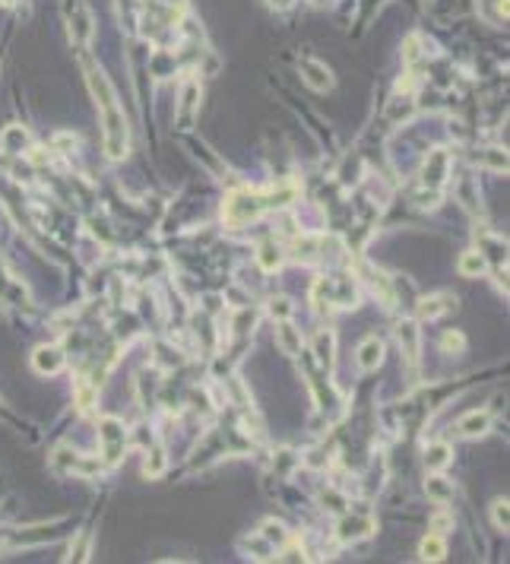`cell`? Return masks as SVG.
<instances>
[{
  "mask_svg": "<svg viewBox=\"0 0 510 564\" xmlns=\"http://www.w3.org/2000/svg\"><path fill=\"white\" fill-rule=\"evenodd\" d=\"M0 3H16V0H0Z\"/></svg>",
  "mask_w": 510,
  "mask_h": 564,
  "instance_id": "obj_27",
  "label": "cell"
},
{
  "mask_svg": "<svg viewBox=\"0 0 510 564\" xmlns=\"http://www.w3.org/2000/svg\"><path fill=\"white\" fill-rule=\"evenodd\" d=\"M425 491L431 501H437V504H447V501H453V482H447L444 475H428L425 479Z\"/></svg>",
  "mask_w": 510,
  "mask_h": 564,
  "instance_id": "obj_15",
  "label": "cell"
},
{
  "mask_svg": "<svg viewBox=\"0 0 510 564\" xmlns=\"http://www.w3.org/2000/svg\"><path fill=\"white\" fill-rule=\"evenodd\" d=\"M314 349H317V358H320V361H330V358H333V333H330V330H320V333H317Z\"/></svg>",
  "mask_w": 510,
  "mask_h": 564,
  "instance_id": "obj_21",
  "label": "cell"
},
{
  "mask_svg": "<svg viewBox=\"0 0 510 564\" xmlns=\"http://www.w3.org/2000/svg\"><path fill=\"white\" fill-rule=\"evenodd\" d=\"M98 444H102V463L105 466H114L124 457V447H127V431L120 425V419H102L98 421Z\"/></svg>",
  "mask_w": 510,
  "mask_h": 564,
  "instance_id": "obj_3",
  "label": "cell"
},
{
  "mask_svg": "<svg viewBox=\"0 0 510 564\" xmlns=\"http://www.w3.org/2000/svg\"><path fill=\"white\" fill-rule=\"evenodd\" d=\"M397 339H399V346H403L406 358H409V365H415L419 361V327L412 320H403L397 327Z\"/></svg>",
  "mask_w": 510,
  "mask_h": 564,
  "instance_id": "obj_13",
  "label": "cell"
},
{
  "mask_svg": "<svg viewBox=\"0 0 510 564\" xmlns=\"http://www.w3.org/2000/svg\"><path fill=\"white\" fill-rule=\"evenodd\" d=\"M257 257H260V266L266 273H273L279 264H282V254H279L276 244H260V254H257Z\"/></svg>",
  "mask_w": 510,
  "mask_h": 564,
  "instance_id": "obj_19",
  "label": "cell"
},
{
  "mask_svg": "<svg viewBox=\"0 0 510 564\" xmlns=\"http://www.w3.org/2000/svg\"><path fill=\"white\" fill-rule=\"evenodd\" d=\"M292 190H282V194H251V190H238L226 200V222L228 226H244V222H254L257 216H263L273 206L289 203Z\"/></svg>",
  "mask_w": 510,
  "mask_h": 564,
  "instance_id": "obj_2",
  "label": "cell"
},
{
  "mask_svg": "<svg viewBox=\"0 0 510 564\" xmlns=\"http://www.w3.org/2000/svg\"><path fill=\"white\" fill-rule=\"evenodd\" d=\"M457 308V298L447 292H437V295H428V298L419 301V317L421 320H435V317L447 314V311Z\"/></svg>",
  "mask_w": 510,
  "mask_h": 564,
  "instance_id": "obj_11",
  "label": "cell"
},
{
  "mask_svg": "<svg viewBox=\"0 0 510 564\" xmlns=\"http://www.w3.org/2000/svg\"><path fill=\"white\" fill-rule=\"evenodd\" d=\"M317 292H327L330 295V304H339V308H345V304H355V298H358V292H355V282L349 276H339V279H317Z\"/></svg>",
  "mask_w": 510,
  "mask_h": 564,
  "instance_id": "obj_6",
  "label": "cell"
},
{
  "mask_svg": "<svg viewBox=\"0 0 510 564\" xmlns=\"http://www.w3.org/2000/svg\"><path fill=\"white\" fill-rule=\"evenodd\" d=\"M276 343H279V349H282V352H289V355H298L301 346H304V343H301V333L289 324V317L276 324Z\"/></svg>",
  "mask_w": 510,
  "mask_h": 564,
  "instance_id": "obj_14",
  "label": "cell"
},
{
  "mask_svg": "<svg viewBox=\"0 0 510 564\" xmlns=\"http://www.w3.org/2000/svg\"><path fill=\"white\" fill-rule=\"evenodd\" d=\"M450 457H453V453H450V447H447V444H431L425 451V466L437 473V469H444L447 463H450Z\"/></svg>",
  "mask_w": 510,
  "mask_h": 564,
  "instance_id": "obj_17",
  "label": "cell"
},
{
  "mask_svg": "<svg viewBox=\"0 0 510 564\" xmlns=\"http://www.w3.org/2000/svg\"><path fill=\"white\" fill-rule=\"evenodd\" d=\"M491 520H495V527H498V529H504V533H507V527H510V513H507V498H498L495 504H491Z\"/></svg>",
  "mask_w": 510,
  "mask_h": 564,
  "instance_id": "obj_22",
  "label": "cell"
},
{
  "mask_svg": "<svg viewBox=\"0 0 510 564\" xmlns=\"http://www.w3.org/2000/svg\"><path fill=\"white\" fill-rule=\"evenodd\" d=\"M292 3H295V0H270V7H273V10H289Z\"/></svg>",
  "mask_w": 510,
  "mask_h": 564,
  "instance_id": "obj_26",
  "label": "cell"
},
{
  "mask_svg": "<svg viewBox=\"0 0 510 564\" xmlns=\"http://www.w3.org/2000/svg\"><path fill=\"white\" fill-rule=\"evenodd\" d=\"M355 358H358V368H361V371H374L377 365L383 361V343H381L377 336H368V339H365V343L358 346Z\"/></svg>",
  "mask_w": 510,
  "mask_h": 564,
  "instance_id": "obj_12",
  "label": "cell"
},
{
  "mask_svg": "<svg viewBox=\"0 0 510 564\" xmlns=\"http://www.w3.org/2000/svg\"><path fill=\"white\" fill-rule=\"evenodd\" d=\"M447 165H450L447 152H444V149L431 152V156L425 158V172H421V181H425V188H431V190L444 188V181H447Z\"/></svg>",
  "mask_w": 510,
  "mask_h": 564,
  "instance_id": "obj_8",
  "label": "cell"
},
{
  "mask_svg": "<svg viewBox=\"0 0 510 564\" xmlns=\"http://www.w3.org/2000/svg\"><path fill=\"white\" fill-rule=\"evenodd\" d=\"M301 80H304V83H308L314 92L333 89V73H330V67H327V64H320V60H311V57L301 60Z\"/></svg>",
  "mask_w": 510,
  "mask_h": 564,
  "instance_id": "obj_7",
  "label": "cell"
},
{
  "mask_svg": "<svg viewBox=\"0 0 510 564\" xmlns=\"http://www.w3.org/2000/svg\"><path fill=\"white\" fill-rule=\"evenodd\" d=\"M143 469H146V475H149V479L162 475V469H165V453H162V451H152V463L146 460V466H143Z\"/></svg>",
  "mask_w": 510,
  "mask_h": 564,
  "instance_id": "obj_23",
  "label": "cell"
},
{
  "mask_svg": "<svg viewBox=\"0 0 510 564\" xmlns=\"http://www.w3.org/2000/svg\"><path fill=\"white\" fill-rule=\"evenodd\" d=\"M466 346V339H463V333H447L444 336V349L450 352V349H463Z\"/></svg>",
  "mask_w": 510,
  "mask_h": 564,
  "instance_id": "obj_24",
  "label": "cell"
},
{
  "mask_svg": "<svg viewBox=\"0 0 510 564\" xmlns=\"http://www.w3.org/2000/svg\"><path fill=\"white\" fill-rule=\"evenodd\" d=\"M54 466H57L60 473L98 475L105 463H102V460H89V457H83V453H76V451H67V447H60V451L54 453Z\"/></svg>",
  "mask_w": 510,
  "mask_h": 564,
  "instance_id": "obj_4",
  "label": "cell"
},
{
  "mask_svg": "<svg viewBox=\"0 0 510 564\" xmlns=\"http://www.w3.org/2000/svg\"><path fill=\"white\" fill-rule=\"evenodd\" d=\"M64 361L67 358H64V352H60L57 346H42L32 352V368H35L38 374H48V377L57 374V371L64 368Z\"/></svg>",
  "mask_w": 510,
  "mask_h": 564,
  "instance_id": "obj_10",
  "label": "cell"
},
{
  "mask_svg": "<svg viewBox=\"0 0 510 564\" xmlns=\"http://www.w3.org/2000/svg\"><path fill=\"white\" fill-rule=\"evenodd\" d=\"M371 533H374V520H371V513H365V511L345 513L336 527L339 542H358V539H368Z\"/></svg>",
  "mask_w": 510,
  "mask_h": 564,
  "instance_id": "obj_5",
  "label": "cell"
},
{
  "mask_svg": "<svg viewBox=\"0 0 510 564\" xmlns=\"http://www.w3.org/2000/svg\"><path fill=\"white\" fill-rule=\"evenodd\" d=\"M488 428H491V412H488V409H473V412H466L463 419L457 421L459 437H482Z\"/></svg>",
  "mask_w": 510,
  "mask_h": 564,
  "instance_id": "obj_9",
  "label": "cell"
},
{
  "mask_svg": "<svg viewBox=\"0 0 510 564\" xmlns=\"http://www.w3.org/2000/svg\"><path fill=\"white\" fill-rule=\"evenodd\" d=\"M273 314H279V317H282V320H285V317L292 314V304H289V301H285V298L273 301Z\"/></svg>",
  "mask_w": 510,
  "mask_h": 564,
  "instance_id": "obj_25",
  "label": "cell"
},
{
  "mask_svg": "<svg viewBox=\"0 0 510 564\" xmlns=\"http://www.w3.org/2000/svg\"><path fill=\"white\" fill-rule=\"evenodd\" d=\"M419 555H421V561H441L447 555V545H444L441 536H425L419 545Z\"/></svg>",
  "mask_w": 510,
  "mask_h": 564,
  "instance_id": "obj_16",
  "label": "cell"
},
{
  "mask_svg": "<svg viewBox=\"0 0 510 564\" xmlns=\"http://www.w3.org/2000/svg\"><path fill=\"white\" fill-rule=\"evenodd\" d=\"M83 73L92 98H95L98 118H102V136H105L108 158H124L130 149V127H127V118H124V108L118 102V92L108 83V76L95 64H89V60H83Z\"/></svg>",
  "mask_w": 510,
  "mask_h": 564,
  "instance_id": "obj_1",
  "label": "cell"
},
{
  "mask_svg": "<svg viewBox=\"0 0 510 564\" xmlns=\"http://www.w3.org/2000/svg\"><path fill=\"white\" fill-rule=\"evenodd\" d=\"M482 270H485V254L466 251V254L459 257V273H463V276H479Z\"/></svg>",
  "mask_w": 510,
  "mask_h": 564,
  "instance_id": "obj_18",
  "label": "cell"
},
{
  "mask_svg": "<svg viewBox=\"0 0 510 564\" xmlns=\"http://www.w3.org/2000/svg\"><path fill=\"white\" fill-rule=\"evenodd\" d=\"M197 95H200V89H197V83H188V89H184V95H181V120L188 124L190 114H194L197 108Z\"/></svg>",
  "mask_w": 510,
  "mask_h": 564,
  "instance_id": "obj_20",
  "label": "cell"
}]
</instances>
